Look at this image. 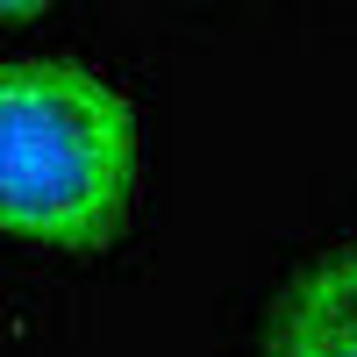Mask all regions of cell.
Segmentation results:
<instances>
[{"instance_id": "cell-3", "label": "cell", "mask_w": 357, "mask_h": 357, "mask_svg": "<svg viewBox=\"0 0 357 357\" xmlns=\"http://www.w3.org/2000/svg\"><path fill=\"white\" fill-rule=\"evenodd\" d=\"M36 8H50V0H0V22H15V15H36Z\"/></svg>"}, {"instance_id": "cell-2", "label": "cell", "mask_w": 357, "mask_h": 357, "mask_svg": "<svg viewBox=\"0 0 357 357\" xmlns=\"http://www.w3.org/2000/svg\"><path fill=\"white\" fill-rule=\"evenodd\" d=\"M257 357H357V243L307 257L279 286Z\"/></svg>"}, {"instance_id": "cell-1", "label": "cell", "mask_w": 357, "mask_h": 357, "mask_svg": "<svg viewBox=\"0 0 357 357\" xmlns=\"http://www.w3.org/2000/svg\"><path fill=\"white\" fill-rule=\"evenodd\" d=\"M143 122L79 57H0V236L93 257L136 215Z\"/></svg>"}]
</instances>
